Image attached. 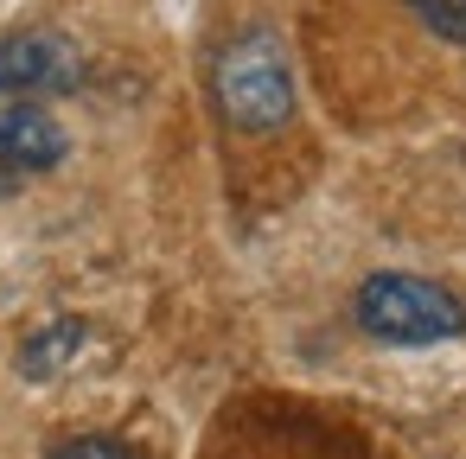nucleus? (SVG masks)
Listing matches in <instances>:
<instances>
[{"label": "nucleus", "mask_w": 466, "mask_h": 459, "mask_svg": "<svg viewBox=\"0 0 466 459\" xmlns=\"http://www.w3.org/2000/svg\"><path fill=\"white\" fill-rule=\"evenodd\" d=\"M211 96H218V109H224L230 128L275 135L294 115V65H288V45L268 26L237 33L218 52V65H211Z\"/></svg>", "instance_id": "f257e3e1"}, {"label": "nucleus", "mask_w": 466, "mask_h": 459, "mask_svg": "<svg viewBox=\"0 0 466 459\" xmlns=\"http://www.w3.org/2000/svg\"><path fill=\"white\" fill-rule=\"evenodd\" d=\"M358 325L383 344H441L466 332V300L421 274H370L358 287Z\"/></svg>", "instance_id": "f03ea898"}, {"label": "nucleus", "mask_w": 466, "mask_h": 459, "mask_svg": "<svg viewBox=\"0 0 466 459\" xmlns=\"http://www.w3.org/2000/svg\"><path fill=\"white\" fill-rule=\"evenodd\" d=\"M84 77V58L65 33H14L0 39V96H20V103H39V96H58V90H77Z\"/></svg>", "instance_id": "7ed1b4c3"}, {"label": "nucleus", "mask_w": 466, "mask_h": 459, "mask_svg": "<svg viewBox=\"0 0 466 459\" xmlns=\"http://www.w3.org/2000/svg\"><path fill=\"white\" fill-rule=\"evenodd\" d=\"M65 160V128L46 115V103L0 96V192H14Z\"/></svg>", "instance_id": "20e7f679"}, {"label": "nucleus", "mask_w": 466, "mask_h": 459, "mask_svg": "<svg viewBox=\"0 0 466 459\" xmlns=\"http://www.w3.org/2000/svg\"><path fill=\"white\" fill-rule=\"evenodd\" d=\"M84 344H90V325H84V319H58V325H46V332H39L26 351H20V370H26L33 383H46V376L71 370Z\"/></svg>", "instance_id": "39448f33"}, {"label": "nucleus", "mask_w": 466, "mask_h": 459, "mask_svg": "<svg viewBox=\"0 0 466 459\" xmlns=\"http://www.w3.org/2000/svg\"><path fill=\"white\" fill-rule=\"evenodd\" d=\"M409 7H415V20H421L434 39L466 45V0H409Z\"/></svg>", "instance_id": "423d86ee"}, {"label": "nucleus", "mask_w": 466, "mask_h": 459, "mask_svg": "<svg viewBox=\"0 0 466 459\" xmlns=\"http://www.w3.org/2000/svg\"><path fill=\"white\" fill-rule=\"evenodd\" d=\"M46 459H141L128 440H109V434H77V440H65V446H52Z\"/></svg>", "instance_id": "0eeeda50"}]
</instances>
